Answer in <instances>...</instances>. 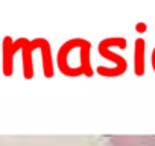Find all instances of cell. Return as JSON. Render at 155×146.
Returning <instances> with one entry per match:
<instances>
[{"label": "cell", "mask_w": 155, "mask_h": 146, "mask_svg": "<svg viewBox=\"0 0 155 146\" xmlns=\"http://www.w3.org/2000/svg\"><path fill=\"white\" fill-rule=\"evenodd\" d=\"M117 47V49H125L126 47V40L125 38H120V37H110V38H105L99 43L97 46V50H99V55L104 58V59H108L113 62L111 68L110 70H102V68H96V71L99 73L101 76H105V78H116V76H120L126 71L128 68V62L123 56H120L119 53H116L113 49Z\"/></svg>", "instance_id": "7a4b0ae2"}, {"label": "cell", "mask_w": 155, "mask_h": 146, "mask_svg": "<svg viewBox=\"0 0 155 146\" xmlns=\"http://www.w3.org/2000/svg\"><path fill=\"white\" fill-rule=\"evenodd\" d=\"M108 146H155V135H113Z\"/></svg>", "instance_id": "5b68a950"}, {"label": "cell", "mask_w": 155, "mask_h": 146, "mask_svg": "<svg viewBox=\"0 0 155 146\" xmlns=\"http://www.w3.org/2000/svg\"><path fill=\"white\" fill-rule=\"evenodd\" d=\"M56 67L64 76H93L91 43L81 37L67 40L58 50Z\"/></svg>", "instance_id": "6da1fadb"}, {"label": "cell", "mask_w": 155, "mask_h": 146, "mask_svg": "<svg viewBox=\"0 0 155 146\" xmlns=\"http://www.w3.org/2000/svg\"><path fill=\"white\" fill-rule=\"evenodd\" d=\"M34 52H35V46L32 43V40L25 38L20 53H21V67H23V76L25 79H32L35 75V65H34Z\"/></svg>", "instance_id": "8992f818"}, {"label": "cell", "mask_w": 155, "mask_h": 146, "mask_svg": "<svg viewBox=\"0 0 155 146\" xmlns=\"http://www.w3.org/2000/svg\"><path fill=\"white\" fill-rule=\"evenodd\" d=\"M35 50H40L41 55V65H43V75L44 78H53V56H52V49H50V43L43 38V37H37L35 40H32Z\"/></svg>", "instance_id": "277c9868"}, {"label": "cell", "mask_w": 155, "mask_h": 146, "mask_svg": "<svg viewBox=\"0 0 155 146\" xmlns=\"http://www.w3.org/2000/svg\"><path fill=\"white\" fill-rule=\"evenodd\" d=\"M25 41L23 38H11L9 35H6L2 41V71L5 76H12L14 75V61H15V55L20 52L21 44Z\"/></svg>", "instance_id": "3957f363"}, {"label": "cell", "mask_w": 155, "mask_h": 146, "mask_svg": "<svg viewBox=\"0 0 155 146\" xmlns=\"http://www.w3.org/2000/svg\"><path fill=\"white\" fill-rule=\"evenodd\" d=\"M152 67H153V70H155V49H153V52H152Z\"/></svg>", "instance_id": "ba28073f"}, {"label": "cell", "mask_w": 155, "mask_h": 146, "mask_svg": "<svg viewBox=\"0 0 155 146\" xmlns=\"http://www.w3.org/2000/svg\"><path fill=\"white\" fill-rule=\"evenodd\" d=\"M144 40L138 38L135 40V52H134V67H135V75L141 76L143 75V71H144Z\"/></svg>", "instance_id": "52a82bcc"}]
</instances>
